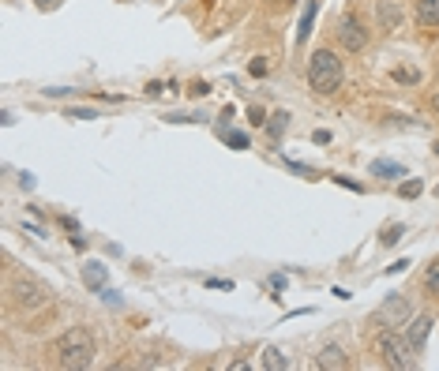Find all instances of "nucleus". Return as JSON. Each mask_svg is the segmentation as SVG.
I'll use <instances>...</instances> for the list:
<instances>
[{
	"mask_svg": "<svg viewBox=\"0 0 439 371\" xmlns=\"http://www.w3.org/2000/svg\"><path fill=\"white\" fill-rule=\"evenodd\" d=\"M226 143L233 146V150H248L251 139H248V132H229V135H226Z\"/></svg>",
	"mask_w": 439,
	"mask_h": 371,
	"instance_id": "obj_20",
	"label": "nucleus"
},
{
	"mask_svg": "<svg viewBox=\"0 0 439 371\" xmlns=\"http://www.w3.org/2000/svg\"><path fill=\"white\" fill-rule=\"evenodd\" d=\"M383 315H387L390 322H401V319H406V315H409V308H406V300H401L398 293H390V300L383 304Z\"/></svg>",
	"mask_w": 439,
	"mask_h": 371,
	"instance_id": "obj_13",
	"label": "nucleus"
},
{
	"mask_svg": "<svg viewBox=\"0 0 439 371\" xmlns=\"http://www.w3.org/2000/svg\"><path fill=\"white\" fill-rule=\"evenodd\" d=\"M334 184H342V188H349V191H357V196H361V184H353V180H345V176H334Z\"/></svg>",
	"mask_w": 439,
	"mask_h": 371,
	"instance_id": "obj_25",
	"label": "nucleus"
},
{
	"mask_svg": "<svg viewBox=\"0 0 439 371\" xmlns=\"http://www.w3.org/2000/svg\"><path fill=\"white\" fill-rule=\"evenodd\" d=\"M420 191H424V184H420V180H401L398 196H401V199H417Z\"/></svg>",
	"mask_w": 439,
	"mask_h": 371,
	"instance_id": "obj_19",
	"label": "nucleus"
},
{
	"mask_svg": "<svg viewBox=\"0 0 439 371\" xmlns=\"http://www.w3.org/2000/svg\"><path fill=\"white\" fill-rule=\"evenodd\" d=\"M390 79H395V83H406V87H417V83H420V71H413V68H395V71H390Z\"/></svg>",
	"mask_w": 439,
	"mask_h": 371,
	"instance_id": "obj_16",
	"label": "nucleus"
},
{
	"mask_svg": "<svg viewBox=\"0 0 439 371\" xmlns=\"http://www.w3.org/2000/svg\"><path fill=\"white\" fill-rule=\"evenodd\" d=\"M68 117H76V120H94L98 113H94V109H68Z\"/></svg>",
	"mask_w": 439,
	"mask_h": 371,
	"instance_id": "obj_23",
	"label": "nucleus"
},
{
	"mask_svg": "<svg viewBox=\"0 0 439 371\" xmlns=\"http://www.w3.org/2000/svg\"><path fill=\"white\" fill-rule=\"evenodd\" d=\"M424 289L432 293V296H439V259H432V263H428V270H424Z\"/></svg>",
	"mask_w": 439,
	"mask_h": 371,
	"instance_id": "obj_15",
	"label": "nucleus"
},
{
	"mask_svg": "<svg viewBox=\"0 0 439 371\" xmlns=\"http://www.w3.org/2000/svg\"><path fill=\"white\" fill-rule=\"evenodd\" d=\"M345 83V68H342V57L331 49H315L308 57V87L315 94H338Z\"/></svg>",
	"mask_w": 439,
	"mask_h": 371,
	"instance_id": "obj_2",
	"label": "nucleus"
},
{
	"mask_svg": "<svg viewBox=\"0 0 439 371\" xmlns=\"http://www.w3.org/2000/svg\"><path fill=\"white\" fill-rule=\"evenodd\" d=\"M98 296H101V300H106V304H109V308H120V304H124V296H120L117 289H109V285H106V289H101Z\"/></svg>",
	"mask_w": 439,
	"mask_h": 371,
	"instance_id": "obj_21",
	"label": "nucleus"
},
{
	"mask_svg": "<svg viewBox=\"0 0 439 371\" xmlns=\"http://www.w3.org/2000/svg\"><path fill=\"white\" fill-rule=\"evenodd\" d=\"M417 26L439 31V0H417Z\"/></svg>",
	"mask_w": 439,
	"mask_h": 371,
	"instance_id": "obj_9",
	"label": "nucleus"
},
{
	"mask_svg": "<svg viewBox=\"0 0 439 371\" xmlns=\"http://www.w3.org/2000/svg\"><path fill=\"white\" fill-rule=\"evenodd\" d=\"M8 296H12V308H19V311H38L49 304V285L38 282L34 274H19L12 285H8Z\"/></svg>",
	"mask_w": 439,
	"mask_h": 371,
	"instance_id": "obj_3",
	"label": "nucleus"
},
{
	"mask_svg": "<svg viewBox=\"0 0 439 371\" xmlns=\"http://www.w3.org/2000/svg\"><path fill=\"white\" fill-rule=\"evenodd\" d=\"M263 368H274V371H285L289 360L282 356V349H263Z\"/></svg>",
	"mask_w": 439,
	"mask_h": 371,
	"instance_id": "obj_14",
	"label": "nucleus"
},
{
	"mask_svg": "<svg viewBox=\"0 0 439 371\" xmlns=\"http://www.w3.org/2000/svg\"><path fill=\"white\" fill-rule=\"evenodd\" d=\"M83 285H87L90 293H101L109 285V266L106 263H87L83 266Z\"/></svg>",
	"mask_w": 439,
	"mask_h": 371,
	"instance_id": "obj_8",
	"label": "nucleus"
},
{
	"mask_svg": "<svg viewBox=\"0 0 439 371\" xmlns=\"http://www.w3.org/2000/svg\"><path fill=\"white\" fill-rule=\"evenodd\" d=\"M401 236H406V225H387V229H383V236H379V240H383V248H395Z\"/></svg>",
	"mask_w": 439,
	"mask_h": 371,
	"instance_id": "obj_17",
	"label": "nucleus"
},
{
	"mask_svg": "<svg viewBox=\"0 0 439 371\" xmlns=\"http://www.w3.org/2000/svg\"><path fill=\"white\" fill-rule=\"evenodd\" d=\"M251 124H267V113H263V109H251Z\"/></svg>",
	"mask_w": 439,
	"mask_h": 371,
	"instance_id": "obj_27",
	"label": "nucleus"
},
{
	"mask_svg": "<svg viewBox=\"0 0 439 371\" xmlns=\"http://www.w3.org/2000/svg\"><path fill=\"white\" fill-rule=\"evenodd\" d=\"M376 349H379V356H383V364L387 368H395V371H409V368H417V352H413V345H409L401 334H395V330H383L379 334V341H376Z\"/></svg>",
	"mask_w": 439,
	"mask_h": 371,
	"instance_id": "obj_4",
	"label": "nucleus"
},
{
	"mask_svg": "<svg viewBox=\"0 0 439 371\" xmlns=\"http://www.w3.org/2000/svg\"><path fill=\"white\" fill-rule=\"evenodd\" d=\"M315 12H320V4H315V0H308L304 12H301V26H297V45L308 42V34H312V23H315Z\"/></svg>",
	"mask_w": 439,
	"mask_h": 371,
	"instance_id": "obj_10",
	"label": "nucleus"
},
{
	"mask_svg": "<svg viewBox=\"0 0 439 371\" xmlns=\"http://www.w3.org/2000/svg\"><path fill=\"white\" fill-rule=\"evenodd\" d=\"M428 334H432V315H417V319H409L406 322V341L413 345V352L420 356L428 345Z\"/></svg>",
	"mask_w": 439,
	"mask_h": 371,
	"instance_id": "obj_6",
	"label": "nucleus"
},
{
	"mask_svg": "<svg viewBox=\"0 0 439 371\" xmlns=\"http://www.w3.org/2000/svg\"><path fill=\"white\" fill-rule=\"evenodd\" d=\"M162 90H165V83H147V94H151V98L162 94Z\"/></svg>",
	"mask_w": 439,
	"mask_h": 371,
	"instance_id": "obj_26",
	"label": "nucleus"
},
{
	"mask_svg": "<svg viewBox=\"0 0 439 371\" xmlns=\"http://www.w3.org/2000/svg\"><path fill=\"white\" fill-rule=\"evenodd\" d=\"M338 31V45L345 53H361L364 45H368V26H364L357 15H342V23L334 26Z\"/></svg>",
	"mask_w": 439,
	"mask_h": 371,
	"instance_id": "obj_5",
	"label": "nucleus"
},
{
	"mask_svg": "<svg viewBox=\"0 0 439 371\" xmlns=\"http://www.w3.org/2000/svg\"><path fill=\"white\" fill-rule=\"evenodd\" d=\"M248 71H251V76H267V60H263V57H256V60L248 64Z\"/></svg>",
	"mask_w": 439,
	"mask_h": 371,
	"instance_id": "obj_22",
	"label": "nucleus"
},
{
	"mask_svg": "<svg viewBox=\"0 0 439 371\" xmlns=\"http://www.w3.org/2000/svg\"><path fill=\"white\" fill-rule=\"evenodd\" d=\"M267 4H293V0H267Z\"/></svg>",
	"mask_w": 439,
	"mask_h": 371,
	"instance_id": "obj_29",
	"label": "nucleus"
},
{
	"mask_svg": "<svg viewBox=\"0 0 439 371\" xmlns=\"http://www.w3.org/2000/svg\"><path fill=\"white\" fill-rule=\"evenodd\" d=\"M289 128V113H274L270 117V124H267V132H270V139H278Z\"/></svg>",
	"mask_w": 439,
	"mask_h": 371,
	"instance_id": "obj_18",
	"label": "nucleus"
},
{
	"mask_svg": "<svg viewBox=\"0 0 439 371\" xmlns=\"http://www.w3.org/2000/svg\"><path fill=\"white\" fill-rule=\"evenodd\" d=\"M432 109L439 113V87H436V94H432Z\"/></svg>",
	"mask_w": 439,
	"mask_h": 371,
	"instance_id": "obj_28",
	"label": "nucleus"
},
{
	"mask_svg": "<svg viewBox=\"0 0 439 371\" xmlns=\"http://www.w3.org/2000/svg\"><path fill=\"white\" fill-rule=\"evenodd\" d=\"M210 289H233V282H226V277H207Z\"/></svg>",
	"mask_w": 439,
	"mask_h": 371,
	"instance_id": "obj_24",
	"label": "nucleus"
},
{
	"mask_svg": "<svg viewBox=\"0 0 439 371\" xmlns=\"http://www.w3.org/2000/svg\"><path fill=\"white\" fill-rule=\"evenodd\" d=\"M376 23L383 26V31H398V26H401V8L395 4V0H379V4H376Z\"/></svg>",
	"mask_w": 439,
	"mask_h": 371,
	"instance_id": "obj_7",
	"label": "nucleus"
},
{
	"mask_svg": "<svg viewBox=\"0 0 439 371\" xmlns=\"http://www.w3.org/2000/svg\"><path fill=\"white\" fill-rule=\"evenodd\" d=\"M372 176H383V180H398V176H406V165L379 157V162H372Z\"/></svg>",
	"mask_w": 439,
	"mask_h": 371,
	"instance_id": "obj_11",
	"label": "nucleus"
},
{
	"mask_svg": "<svg viewBox=\"0 0 439 371\" xmlns=\"http://www.w3.org/2000/svg\"><path fill=\"white\" fill-rule=\"evenodd\" d=\"M436 154H439V139H436Z\"/></svg>",
	"mask_w": 439,
	"mask_h": 371,
	"instance_id": "obj_30",
	"label": "nucleus"
},
{
	"mask_svg": "<svg viewBox=\"0 0 439 371\" xmlns=\"http://www.w3.org/2000/svg\"><path fill=\"white\" fill-rule=\"evenodd\" d=\"M53 356H57V368L64 371H83L94 364V338H90L87 327H68L53 345Z\"/></svg>",
	"mask_w": 439,
	"mask_h": 371,
	"instance_id": "obj_1",
	"label": "nucleus"
},
{
	"mask_svg": "<svg viewBox=\"0 0 439 371\" xmlns=\"http://www.w3.org/2000/svg\"><path fill=\"white\" fill-rule=\"evenodd\" d=\"M320 368H349V360H345V349H342V345H323V352H320Z\"/></svg>",
	"mask_w": 439,
	"mask_h": 371,
	"instance_id": "obj_12",
	"label": "nucleus"
}]
</instances>
